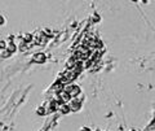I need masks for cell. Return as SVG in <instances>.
I'll list each match as a JSON object with an SVG mask.
<instances>
[{
	"label": "cell",
	"mask_w": 155,
	"mask_h": 131,
	"mask_svg": "<svg viewBox=\"0 0 155 131\" xmlns=\"http://www.w3.org/2000/svg\"><path fill=\"white\" fill-rule=\"evenodd\" d=\"M3 22H4V18H3V17H1V16H0V25H1V24H3Z\"/></svg>",
	"instance_id": "obj_2"
},
{
	"label": "cell",
	"mask_w": 155,
	"mask_h": 131,
	"mask_svg": "<svg viewBox=\"0 0 155 131\" xmlns=\"http://www.w3.org/2000/svg\"><path fill=\"white\" fill-rule=\"evenodd\" d=\"M44 59H45V57H44V55H39L38 57L35 56V61H44Z\"/></svg>",
	"instance_id": "obj_1"
}]
</instances>
